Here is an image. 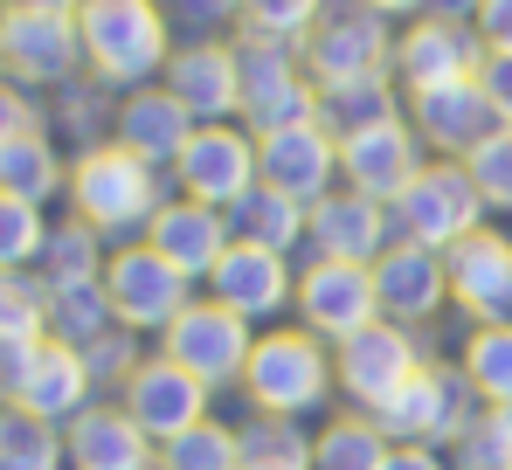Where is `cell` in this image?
Returning a JSON list of instances; mask_svg holds the SVG:
<instances>
[{"label":"cell","mask_w":512,"mask_h":470,"mask_svg":"<svg viewBox=\"0 0 512 470\" xmlns=\"http://www.w3.org/2000/svg\"><path fill=\"white\" fill-rule=\"evenodd\" d=\"M77 35H84V77L104 90H146L173 63V21L160 0H84Z\"/></svg>","instance_id":"obj_1"},{"label":"cell","mask_w":512,"mask_h":470,"mask_svg":"<svg viewBox=\"0 0 512 470\" xmlns=\"http://www.w3.org/2000/svg\"><path fill=\"white\" fill-rule=\"evenodd\" d=\"M167 208V187H160V166H146L139 153H125L118 139L90 146L70 159V215L90 222L97 235H118V242H139L153 229V215Z\"/></svg>","instance_id":"obj_2"},{"label":"cell","mask_w":512,"mask_h":470,"mask_svg":"<svg viewBox=\"0 0 512 470\" xmlns=\"http://www.w3.org/2000/svg\"><path fill=\"white\" fill-rule=\"evenodd\" d=\"M243 394L256 401V415H277V422L312 415L333 394V353H326V339L305 332V325L263 332L250 346V367H243Z\"/></svg>","instance_id":"obj_3"},{"label":"cell","mask_w":512,"mask_h":470,"mask_svg":"<svg viewBox=\"0 0 512 470\" xmlns=\"http://www.w3.org/2000/svg\"><path fill=\"white\" fill-rule=\"evenodd\" d=\"M312 83H353V77H395V21L367 0H326L312 35L298 42Z\"/></svg>","instance_id":"obj_4"},{"label":"cell","mask_w":512,"mask_h":470,"mask_svg":"<svg viewBox=\"0 0 512 470\" xmlns=\"http://www.w3.org/2000/svg\"><path fill=\"white\" fill-rule=\"evenodd\" d=\"M395 215V242H416V249H436V256H450L464 235L485 229V201H478V187H471V173H464V159H429L423 173L402 187V201L388 208Z\"/></svg>","instance_id":"obj_5"},{"label":"cell","mask_w":512,"mask_h":470,"mask_svg":"<svg viewBox=\"0 0 512 470\" xmlns=\"http://www.w3.org/2000/svg\"><path fill=\"white\" fill-rule=\"evenodd\" d=\"M236 70H243V125L256 139L284 132V125H312L319 83L305 77L298 42H270V35H243L236 28Z\"/></svg>","instance_id":"obj_6"},{"label":"cell","mask_w":512,"mask_h":470,"mask_svg":"<svg viewBox=\"0 0 512 470\" xmlns=\"http://www.w3.org/2000/svg\"><path fill=\"white\" fill-rule=\"evenodd\" d=\"M485 415V401H478V388H471V374L464 367H436V360H423V374L409 381V388L395 394L374 422L388 429V443H457L471 422Z\"/></svg>","instance_id":"obj_7"},{"label":"cell","mask_w":512,"mask_h":470,"mask_svg":"<svg viewBox=\"0 0 512 470\" xmlns=\"http://www.w3.org/2000/svg\"><path fill=\"white\" fill-rule=\"evenodd\" d=\"M250 318L229 312L222 298H194L187 312L173 318L167 332H160V353H167L173 367H187L194 381H208V388H229V381H243V367H250Z\"/></svg>","instance_id":"obj_8"},{"label":"cell","mask_w":512,"mask_h":470,"mask_svg":"<svg viewBox=\"0 0 512 470\" xmlns=\"http://www.w3.org/2000/svg\"><path fill=\"white\" fill-rule=\"evenodd\" d=\"M333 374H340L346 401H353L360 415H381L395 394H402L409 381H416V374H423V346H416V332H409V325H395V318H374L367 332L340 339V360H333Z\"/></svg>","instance_id":"obj_9"},{"label":"cell","mask_w":512,"mask_h":470,"mask_svg":"<svg viewBox=\"0 0 512 470\" xmlns=\"http://www.w3.org/2000/svg\"><path fill=\"white\" fill-rule=\"evenodd\" d=\"M104 298L125 332H167L173 318L187 312V277L173 270L153 242H118L111 263H104Z\"/></svg>","instance_id":"obj_10"},{"label":"cell","mask_w":512,"mask_h":470,"mask_svg":"<svg viewBox=\"0 0 512 470\" xmlns=\"http://www.w3.org/2000/svg\"><path fill=\"white\" fill-rule=\"evenodd\" d=\"M291 305L305 318V332H319V339H353V332H367L374 318H381V291H374V263H340V256H312L305 263V277H298V291H291Z\"/></svg>","instance_id":"obj_11"},{"label":"cell","mask_w":512,"mask_h":470,"mask_svg":"<svg viewBox=\"0 0 512 470\" xmlns=\"http://www.w3.org/2000/svg\"><path fill=\"white\" fill-rule=\"evenodd\" d=\"M173 180H180L187 201L229 215L250 187H263V173H256V132L250 125H201L187 139V153L173 159Z\"/></svg>","instance_id":"obj_12"},{"label":"cell","mask_w":512,"mask_h":470,"mask_svg":"<svg viewBox=\"0 0 512 470\" xmlns=\"http://www.w3.org/2000/svg\"><path fill=\"white\" fill-rule=\"evenodd\" d=\"M423 166H429V146L416 139L409 111H402V118H381V125H367V132H353V139H340V187L381 201V208H395L402 187H409Z\"/></svg>","instance_id":"obj_13"},{"label":"cell","mask_w":512,"mask_h":470,"mask_svg":"<svg viewBox=\"0 0 512 470\" xmlns=\"http://www.w3.org/2000/svg\"><path fill=\"white\" fill-rule=\"evenodd\" d=\"M485 70V42L471 21H436V14H416L402 21L395 35V83L416 97V90H443V83H471Z\"/></svg>","instance_id":"obj_14"},{"label":"cell","mask_w":512,"mask_h":470,"mask_svg":"<svg viewBox=\"0 0 512 470\" xmlns=\"http://www.w3.org/2000/svg\"><path fill=\"white\" fill-rule=\"evenodd\" d=\"M160 83L187 104V118H194V125H236V118H243V70H236V42H215V35L180 42Z\"/></svg>","instance_id":"obj_15"},{"label":"cell","mask_w":512,"mask_h":470,"mask_svg":"<svg viewBox=\"0 0 512 470\" xmlns=\"http://www.w3.org/2000/svg\"><path fill=\"white\" fill-rule=\"evenodd\" d=\"M7 77L21 90H63L84 77L77 14H7Z\"/></svg>","instance_id":"obj_16"},{"label":"cell","mask_w":512,"mask_h":470,"mask_svg":"<svg viewBox=\"0 0 512 470\" xmlns=\"http://www.w3.org/2000/svg\"><path fill=\"white\" fill-rule=\"evenodd\" d=\"M118 408H125L153 443H173L180 429L208 422V381H194L187 367H173L167 353H153V360H139L132 381L118 388Z\"/></svg>","instance_id":"obj_17"},{"label":"cell","mask_w":512,"mask_h":470,"mask_svg":"<svg viewBox=\"0 0 512 470\" xmlns=\"http://www.w3.org/2000/svg\"><path fill=\"white\" fill-rule=\"evenodd\" d=\"M409 125L436 159H471L492 132H499V111L485 97V83H443V90H416L409 97Z\"/></svg>","instance_id":"obj_18"},{"label":"cell","mask_w":512,"mask_h":470,"mask_svg":"<svg viewBox=\"0 0 512 470\" xmlns=\"http://www.w3.org/2000/svg\"><path fill=\"white\" fill-rule=\"evenodd\" d=\"M443 270H450V305L464 318H478V325H512V235H499V229L464 235V242L443 256Z\"/></svg>","instance_id":"obj_19"},{"label":"cell","mask_w":512,"mask_h":470,"mask_svg":"<svg viewBox=\"0 0 512 470\" xmlns=\"http://www.w3.org/2000/svg\"><path fill=\"white\" fill-rule=\"evenodd\" d=\"M256 173L263 187L291 194V201H326L333 180H340V139L319 132V125H284V132H263L256 139Z\"/></svg>","instance_id":"obj_20"},{"label":"cell","mask_w":512,"mask_h":470,"mask_svg":"<svg viewBox=\"0 0 512 470\" xmlns=\"http://www.w3.org/2000/svg\"><path fill=\"white\" fill-rule=\"evenodd\" d=\"M305 242L312 256H340V263H381V249L395 242V215L353 187H333L326 201H312L305 215Z\"/></svg>","instance_id":"obj_21"},{"label":"cell","mask_w":512,"mask_h":470,"mask_svg":"<svg viewBox=\"0 0 512 470\" xmlns=\"http://www.w3.org/2000/svg\"><path fill=\"white\" fill-rule=\"evenodd\" d=\"M139 242H153V249L167 256L187 284H208L236 235H229V215H222V208H201V201H187V194H180V201H167V208L153 215V229L139 235Z\"/></svg>","instance_id":"obj_22"},{"label":"cell","mask_w":512,"mask_h":470,"mask_svg":"<svg viewBox=\"0 0 512 470\" xmlns=\"http://www.w3.org/2000/svg\"><path fill=\"white\" fill-rule=\"evenodd\" d=\"M194 132H201V125L187 118V104L173 97L167 83L125 90V97H118V118H111V139H118L125 153H139L146 166H173V159L187 153Z\"/></svg>","instance_id":"obj_23"},{"label":"cell","mask_w":512,"mask_h":470,"mask_svg":"<svg viewBox=\"0 0 512 470\" xmlns=\"http://www.w3.org/2000/svg\"><path fill=\"white\" fill-rule=\"evenodd\" d=\"M291 291H298V277H291V256H277V249H256V242H229V256L215 263V277H208V298H222L229 312L256 318H277L291 305Z\"/></svg>","instance_id":"obj_24"},{"label":"cell","mask_w":512,"mask_h":470,"mask_svg":"<svg viewBox=\"0 0 512 470\" xmlns=\"http://www.w3.org/2000/svg\"><path fill=\"white\" fill-rule=\"evenodd\" d=\"M374 291H381V318L395 325H423V318L443 312L450 298V270L436 249H416V242H388L381 263H374Z\"/></svg>","instance_id":"obj_25"},{"label":"cell","mask_w":512,"mask_h":470,"mask_svg":"<svg viewBox=\"0 0 512 470\" xmlns=\"http://www.w3.org/2000/svg\"><path fill=\"white\" fill-rule=\"evenodd\" d=\"M63 443H70V470H153L160 464V443L111 401V408H97L90 401L84 415L63 429Z\"/></svg>","instance_id":"obj_26"},{"label":"cell","mask_w":512,"mask_h":470,"mask_svg":"<svg viewBox=\"0 0 512 470\" xmlns=\"http://www.w3.org/2000/svg\"><path fill=\"white\" fill-rule=\"evenodd\" d=\"M90 360L77 346H56V339H42L35 346V367H28V381L21 394L7 401V408H28V415H42V422H56V429H70L77 415L90 408Z\"/></svg>","instance_id":"obj_27"},{"label":"cell","mask_w":512,"mask_h":470,"mask_svg":"<svg viewBox=\"0 0 512 470\" xmlns=\"http://www.w3.org/2000/svg\"><path fill=\"white\" fill-rule=\"evenodd\" d=\"M0 194H14V201H56V194H70V166H63V146L49 139V132H21V139H7L0 146Z\"/></svg>","instance_id":"obj_28"},{"label":"cell","mask_w":512,"mask_h":470,"mask_svg":"<svg viewBox=\"0 0 512 470\" xmlns=\"http://www.w3.org/2000/svg\"><path fill=\"white\" fill-rule=\"evenodd\" d=\"M381 118H402V104H395V77L319 83V111H312V125H319V132H333V139H353V132L381 125Z\"/></svg>","instance_id":"obj_29"},{"label":"cell","mask_w":512,"mask_h":470,"mask_svg":"<svg viewBox=\"0 0 512 470\" xmlns=\"http://www.w3.org/2000/svg\"><path fill=\"white\" fill-rule=\"evenodd\" d=\"M305 201H291V194H277V187H250L236 208H229V235L236 242H256V249H277V256H291L298 242H305Z\"/></svg>","instance_id":"obj_30"},{"label":"cell","mask_w":512,"mask_h":470,"mask_svg":"<svg viewBox=\"0 0 512 470\" xmlns=\"http://www.w3.org/2000/svg\"><path fill=\"white\" fill-rule=\"evenodd\" d=\"M104 263H111L104 235L70 215V222H56V229H49L35 270H42V284H49V291H70V284H97V277H104Z\"/></svg>","instance_id":"obj_31"},{"label":"cell","mask_w":512,"mask_h":470,"mask_svg":"<svg viewBox=\"0 0 512 470\" xmlns=\"http://www.w3.org/2000/svg\"><path fill=\"white\" fill-rule=\"evenodd\" d=\"M388 429L374 415H340L312 436V470H381L388 464Z\"/></svg>","instance_id":"obj_32"},{"label":"cell","mask_w":512,"mask_h":470,"mask_svg":"<svg viewBox=\"0 0 512 470\" xmlns=\"http://www.w3.org/2000/svg\"><path fill=\"white\" fill-rule=\"evenodd\" d=\"M104 332H118V312H111V298H104V277H97V284H70V291H49V339H56V346L90 353Z\"/></svg>","instance_id":"obj_33"},{"label":"cell","mask_w":512,"mask_h":470,"mask_svg":"<svg viewBox=\"0 0 512 470\" xmlns=\"http://www.w3.org/2000/svg\"><path fill=\"white\" fill-rule=\"evenodd\" d=\"M70 443L56 422L28 415V408H0V470H63Z\"/></svg>","instance_id":"obj_34"},{"label":"cell","mask_w":512,"mask_h":470,"mask_svg":"<svg viewBox=\"0 0 512 470\" xmlns=\"http://www.w3.org/2000/svg\"><path fill=\"white\" fill-rule=\"evenodd\" d=\"M457 367L471 374V388L485 408H506L512 401V325H471Z\"/></svg>","instance_id":"obj_35"},{"label":"cell","mask_w":512,"mask_h":470,"mask_svg":"<svg viewBox=\"0 0 512 470\" xmlns=\"http://www.w3.org/2000/svg\"><path fill=\"white\" fill-rule=\"evenodd\" d=\"M49 339V284L28 270H0V346Z\"/></svg>","instance_id":"obj_36"},{"label":"cell","mask_w":512,"mask_h":470,"mask_svg":"<svg viewBox=\"0 0 512 470\" xmlns=\"http://www.w3.org/2000/svg\"><path fill=\"white\" fill-rule=\"evenodd\" d=\"M160 470H243V443L229 422H194L160 443Z\"/></svg>","instance_id":"obj_37"},{"label":"cell","mask_w":512,"mask_h":470,"mask_svg":"<svg viewBox=\"0 0 512 470\" xmlns=\"http://www.w3.org/2000/svg\"><path fill=\"white\" fill-rule=\"evenodd\" d=\"M243 443V464H263V470H312V436L298 422H277V415H256L236 429Z\"/></svg>","instance_id":"obj_38"},{"label":"cell","mask_w":512,"mask_h":470,"mask_svg":"<svg viewBox=\"0 0 512 470\" xmlns=\"http://www.w3.org/2000/svg\"><path fill=\"white\" fill-rule=\"evenodd\" d=\"M319 14H326V0H243L236 28L243 35H270V42H305Z\"/></svg>","instance_id":"obj_39"},{"label":"cell","mask_w":512,"mask_h":470,"mask_svg":"<svg viewBox=\"0 0 512 470\" xmlns=\"http://www.w3.org/2000/svg\"><path fill=\"white\" fill-rule=\"evenodd\" d=\"M42 242H49L42 208L0 194V270H28V263H42Z\"/></svg>","instance_id":"obj_40"},{"label":"cell","mask_w":512,"mask_h":470,"mask_svg":"<svg viewBox=\"0 0 512 470\" xmlns=\"http://www.w3.org/2000/svg\"><path fill=\"white\" fill-rule=\"evenodd\" d=\"M464 173H471V187H478L485 208H506L512 215V125H499L478 153L464 159Z\"/></svg>","instance_id":"obj_41"},{"label":"cell","mask_w":512,"mask_h":470,"mask_svg":"<svg viewBox=\"0 0 512 470\" xmlns=\"http://www.w3.org/2000/svg\"><path fill=\"white\" fill-rule=\"evenodd\" d=\"M450 470H512L506 429H499V415H492V408H485V415L450 443Z\"/></svg>","instance_id":"obj_42"},{"label":"cell","mask_w":512,"mask_h":470,"mask_svg":"<svg viewBox=\"0 0 512 470\" xmlns=\"http://www.w3.org/2000/svg\"><path fill=\"white\" fill-rule=\"evenodd\" d=\"M21 132H49V118H42L35 90H21L14 77H0V146L21 139Z\"/></svg>","instance_id":"obj_43"},{"label":"cell","mask_w":512,"mask_h":470,"mask_svg":"<svg viewBox=\"0 0 512 470\" xmlns=\"http://www.w3.org/2000/svg\"><path fill=\"white\" fill-rule=\"evenodd\" d=\"M84 360H90V381H118V388H125V381H132V367H139V353H132V332H125V325H118V332H104V339L90 346Z\"/></svg>","instance_id":"obj_44"},{"label":"cell","mask_w":512,"mask_h":470,"mask_svg":"<svg viewBox=\"0 0 512 470\" xmlns=\"http://www.w3.org/2000/svg\"><path fill=\"white\" fill-rule=\"evenodd\" d=\"M160 7H167L173 28H194V35H208V28H222V21L243 14V0H160Z\"/></svg>","instance_id":"obj_45"},{"label":"cell","mask_w":512,"mask_h":470,"mask_svg":"<svg viewBox=\"0 0 512 470\" xmlns=\"http://www.w3.org/2000/svg\"><path fill=\"white\" fill-rule=\"evenodd\" d=\"M471 28H478V42H485V56H512V0H485Z\"/></svg>","instance_id":"obj_46"},{"label":"cell","mask_w":512,"mask_h":470,"mask_svg":"<svg viewBox=\"0 0 512 470\" xmlns=\"http://www.w3.org/2000/svg\"><path fill=\"white\" fill-rule=\"evenodd\" d=\"M478 83H485V97H492L499 125H512V56H485V70H478Z\"/></svg>","instance_id":"obj_47"},{"label":"cell","mask_w":512,"mask_h":470,"mask_svg":"<svg viewBox=\"0 0 512 470\" xmlns=\"http://www.w3.org/2000/svg\"><path fill=\"white\" fill-rule=\"evenodd\" d=\"M42 346V339H35ZM35 346H0V401H14L21 381H28V367H35Z\"/></svg>","instance_id":"obj_48"},{"label":"cell","mask_w":512,"mask_h":470,"mask_svg":"<svg viewBox=\"0 0 512 470\" xmlns=\"http://www.w3.org/2000/svg\"><path fill=\"white\" fill-rule=\"evenodd\" d=\"M381 470H443V457H436L429 443H395V450H388V464H381Z\"/></svg>","instance_id":"obj_49"},{"label":"cell","mask_w":512,"mask_h":470,"mask_svg":"<svg viewBox=\"0 0 512 470\" xmlns=\"http://www.w3.org/2000/svg\"><path fill=\"white\" fill-rule=\"evenodd\" d=\"M7 14H77L84 0H0Z\"/></svg>","instance_id":"obj_50"},{"label":"cell","mask_w":512,"mask_h":470,"mask_svg":"<svg viewBox=\"0 0 512 470\" xmlns=\"http://www.w3.org/2000/svg\"><path fill=\"white\" fill-rule=\"evenodd\" d=\"M478 7L485 0H429L423 14H436V21H478Z\"/></svg>","instance_id":"obj_51"},{"label":"cell","mask_w":512,"mask_h":470,"mask_svg":"<svg viewBox=\"0 0 512 470\" xmlns=\"http://www.w3.org/2000/svg\"><path fill=\"white\" fill-rule=\"evenodd\" d=\"M367 7H381L388 21H416V14H423L429 0H367Z\"/></svg>","instance_id":"obj_52"},{"label":"cell","mask_w":512,"mask_h":470,"mask_svg":"<svg viewBox=\"0 0 512 470\" xmlns=\"http://www.w3.org/2000/svg\"><path fill=\"white\" fill-rule=\"evenodd\" d=\"M492 415H499V429H506V450H512V401H506V408H492Z\"/></svg>","instance_id":"obj_53"},{"label":"cell","mask_w":512,"mask_h":470,"mask_svg":"<svg viewBox=\"0 0 512 470\" xmlns=\"http://www.w3.org/2000/svg\"><path fill=\"white\" fill-rule=\"evenodd\" d=\"M0 77H7V14H0Z\"/></svg>","instance_id":"obj_54"},{"label":"cell","mask_w":512,"mask_h":470,"mask_svg":"<svg viewBox=\"0 0 512 470\" xmlns=\"http://www.w3.org/2000/svg\"><path fill=\"white\" fill-rule=\"evenodd\" d=\"M243 470H263V464H243Z\"/></svg>","instance_id":"obj_55"},{"label":"cell","mask_w":512,"mask_h":470,"mask_svg":"<svg viewBox=\"0 0 512 470\" xmlns=\"http://www.w3.org/2000/svg\"><path fill=\"white\" fill-rule=\"evenodd\" d=\"M153 470H160V464H153Z\"/></svg>","instance_id":"obj_56"}]
</instances>
